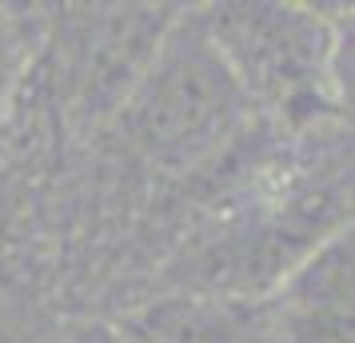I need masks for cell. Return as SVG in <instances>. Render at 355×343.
Instances as JSON below:
<instances>
[{"mask_svg":"<svg viewBox=\"0 0 355 343\" xmlns=\"http://www.w3.org/2000/svg\"><path fill=\"white\" fill-rule=\"evenodd\" d=\"M176 8L96 4L64 8L56 20V68L64 76L72 112L80 120H112L144 76Z\"/></svg>","mask_w":355,"mask_h":343,"instance_id":"cell-3","label":"cell"},{"mask_svg":"<svg viewBox=\"0 0 355 343\" xmlns=\"http://www.w3.org/2000/svg\"><path fill=\"white\" fill-rule=\"evenodd\" d=\"M259 304L268 343H352V224L304 252Z\"/></svg>","mask_w":355,"mask_h":343,"instance_id":"cell-4","label":"cell"},{"mask_svg":"<svg viewBox=\"0 0 355 343\" xmlns=\"http://www.w3.org/2000/svg\"><path fill=\"white\" fill-rule=\"evenodd\" d=\"M204 28L252 104L288 120L336 112L352 100V20H323L300 4H216Z\"/></svg>","mask_w":355,"mask_h":343,"instance_id":"cell-1","label":"cell"},{"mask_svg":"<svg viewBox=\"0 0 355 343\" xmlns=\"http://www.w3.org/2000/svg\"><path fill=\"white\" fill-rule=\"evenodd\" d=\"M17 72H20V40L12 33L8 17L0 12V108L8 104L12 88H17Z\"/></svg>","mask_w":355,"mask_h":343,"instance_id":"cell-6","label":"cell"},{"mask_svg":"<svg viewBox=\"0 0 355 343\" xmlns=\"http://www.w3.org/2000/svg\"><path fill=\"white\" fill-rule=\"evenodd\" d=\"M52 343H120L112 324H100V319H88V324L68 327L64 335H56Z\"/></svg>","mask_w":355,"mask_h":343,"instance_id":"cell-7","label":"cell"},{"mask_svg":"<svg viewBox=\"0 0 355 343\" xmlns=\"http://www.w3.org/2000/svg\"><path fill=\"white\" fill-rule=\"evenodd\" d=\"M120 343H268L263 304L232 292H176L132 308Z\"/></svg>","mask_w":355,"mask_h":343,"instance_id":"cell-5","label":"cell"},{"mask_svg":"<svg viewBox=\"0 0 355 343\" xmlns=\"http://www.w3.org/2000/svg\"><path fill=\"white\" fill-rule=\"evenodd\" d=\"M252 108L211 44L204 17H176L160 49L112 116L124 144L156 168H192L227 144Z\"/></svg>","mask_w":355,"mask_h":343,"instance_id":"cell-2","label":"cell"}]
</instances>
